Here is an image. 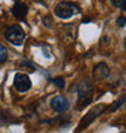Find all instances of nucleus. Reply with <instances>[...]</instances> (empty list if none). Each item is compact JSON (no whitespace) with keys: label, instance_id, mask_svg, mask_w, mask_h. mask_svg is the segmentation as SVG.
<instances>
[{"label":"nucleus","instance_id":"f257e3e1","mask_svg":"<svg viewBox=\"0 0 126 133\" xmlns=\"http://www.w3.org/2000/svg\"><path fill=\"white\" fill-rule=\"evenodd\" d=\"M78 108L83 109L86 105L90 104V102L92 101V95H93V86L91 84H89L86 81L80 82L78 85Z\"/></svg>","mask_w":126,"mask_h":133},{"label":"nucleus","instance_id":"f03ea898","mask_svg":"<svg viewBox=\"0 0 126 133\" xmlns=\"http://www.w3.org/2000/svg\"><path fill=\"white\" fill-rule=\"evenodd\" d=\"M80 7L78 6L77 4L73 3H67V1H63L60 3L55 9V15H56L58 18H62V19H67V18H70L72 16H75V15L80 14Z\"/></svg>","mask_w":126,"mask_h":133},{"label":"nucleus","instance_id":"7ed1b4c3","mask_svg":"<svg viewBox=\"0 0 126 133\" xmlns=\"http://www.w3.org/2000/svg\"><path fill=\"white\" fill-rule=\"evenodd\" d=\"M5 38L15 46H22V44L24 42V30L20 27L18 24H12L6 29L5 32Z\"/></svg>","mask_w":126,"mask_h":133},{"label":"nucleus","instance_id":"20e7f679","mask_svg":"<svg viewBox=\"0 0 126 133\" xmlns=\"http://www.w3.org/2000/svg\"><path fill=\"white\" fill-rule=\"evenodd\" d=\"M105 109H108V105L107 104H98V105H96V107H93V108L81 119V122H80V125H79V127H78L77 133H79L81 130L86 128L91 122H93V120L96 119L97 116L101 115Z\"/></svg>","mask_w":126,"mask_h":133},{"label":"nucleus","instance_id":"39448f33","mask_svg":"<svg viewBox=\"0 0 126 133\" xmlns=\"http://www.w3.org/2000/svg\"><path fill=\"white\" fill-rule=\"evenodd\" d=\"M14 85L18 92H22V93H23V92H27L29 88L32 87V81L27 74L17 73L15 75Z\"/></svg>","mask_w":126,"mask_h":133},{"label":"nucleus","instance_id":"423d86ee","mask_svg":"<svg viewBox=\"0 0 126 133\" xmlns=\"http://www.w3.org/2000/svg\"><path fill=\"white\" fill-rule=\"evenodd\" d=\"M11 14L14 15V17H16L20 21H26L27 14H28V6L26 3L22 1H15L14 6L11 9Z\"/></svg>","mask_w":126,"mask_h":133},{"label":"nucleus","instance_id":"0eeeda50","mask_svg":"<svg viewBox=\"0 0 126 133\" xmlns=\"http://www.w3.org/2000/svg\"><path fill=\"white\" fill-rule=\"evenodd\" d=\"M51 108L57 112H66L69 109V102L64 96H56L51 101Z\"/></svg>","mask_w":126,"mask_h":133},{"label":"nucleus","instance_id":"6e6552de","mask_svg":"<svg viewBox=\"0 0 126 133\" xmlns=\"http://www.w3.org/2000/svg\"><path fill=\"white\" fill-rule=\"evenodd\" d=\"M109 73H110L109 66L104 62H101V63H98L97 65L95 66L92 75H93V77L96 80H103V79L109 76Z\"/></svg>","mask_w":126,"mask_h":133},{"label":"nucleus","instance_id":"1a4fd4ad","mask_svg":"<svg viewBox=\"0 0 126 133\" xmlns=\"http://www.w3.org/2000/svg\"><path fill=\"white\" fill-rule=\"evenodd\" d=\"M7 57H9V53H7V49L3 44H0V64L5 63L7 61Z\"/></svg>","mask_w":126,"mask_h":133},{"label":"nucleus","instance_id":"9d476101","mask_svg":"<svg viewBox=\"0 0 126 133\" xmlns=\"http://www.w3.org/2000/svg\"><path fill=\"white\" fill-rule=\"evenodd\" d=\"M125 102H126V96H123L121 98H119L118 101L115 102V104L113 105V107H110V111H112V112L116 111V110H118V109H119L120 107H121V105L125 103Z\"/></svg>","mask_w":126,"mask_h":133},{"label":"nucleus","instance_id":"9b49d317","mask_svg":"<svg viewBox=\"0 0 126 133\" xmlns=\"http://www.w3.org/2000/svg\"><path fill=\"white\" fill-rule=\"evenodd\" d=\"M112 5H114L118 9H121V10L126 11V0H113Z\"/></svg>","mask_w":126,"mask_h":133},{"label":"nucleus","instance_id":"f8f14e48","mask_svg":"<svg viewBox=\"0 0 126 133\" xmlns=\"http://www.w3.org/2000/svg\"><path fill=\"white\" fill-rule=\"evenodd\" d=\"M52 82L56 85L58 88H64V86H66V81H64V79H63V77H61V76L55 77V79L52 80Z\"/></svg>","mask_w":126,"mask_h":133},{"label":"nucleus","instance_id":"ddd939ff","mask_svg":"<svg viewBox=\"0 0 126 133\" xmlns=\"http://www.w3.org/2000/svg\"><path fill=\"white\" fill-rule=\"evenodd\" d=\"M116 24L119 25V27H125V25H126V17L120 16V17L116 19Z\"/></svg>","mask_w":126,"mask_h":133},{"label":"nucleus","instance_id":"4468645a","mask_svg":"<svg viewBox=\"0 0 126 133\" xmlns=\"http://www.w3.org/2000/svg\"><path fill=\"white\" fill-rule=\"evenodd\" d=\"M42 55L46 57V58H51V55H50V47L47 45H45L42 47Z\"/></svg>","mask_w":126,"mask_h":133},{"label":"nucleus","instance_id":"2eb2a0df","mask_svg":"<svg viewBox=\"0 0 126 133\" xmlns=\"http://www.w3.org/2000/svg\"><path fill=\"white\" fill-rule=\"evenodd\" d=\"M51 23H52V21H51V16H46V17L44 18V24H45L46 27H50Z\"/></svg>","mask_w":126,"mask_h":133},{"label":"nucleus","instance_id":"dca6fc26","mask_svg":"<svg viewBox=\"0 0 126 133\" xmlns=\"http://www.w3.org/2000/svg\"><path fill=\"white\" fill-rule=\"evenodd\" d=\"M124 45H125V49H126V38H125V41H124Z\"/></svg>","mask_w":126,"mask_h":133},{"label":"nucleus","instance_id":"f3484780","mask_svg":"<svg viewBox=\"0 0 126 133\" xmlns=\"http://www.w3.org/2000/svg\"><path fill=\"white\" fill-rule=\"evenodd\" d=\"M125 133H126V132H125Z\"/></svg>","mask_w":126,"mask_h":133}]
</instances>
